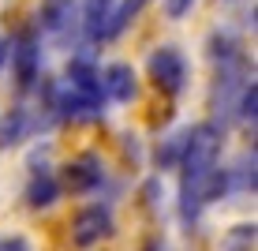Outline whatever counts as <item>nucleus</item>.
Masks as SVG:
<instances>
[{"label":"nucleus","mask_w":258,"mask_h":251,"mask_svg":"<svg viewBox=\"0 0 258 251\" xmlns=\"http://www.w3.org/2000/svg\"><path fill=\"white\" fill-rule=\"evenodd\" d=\"M26 135V113H8L4 120H0V146H12V142H19Z\"/></svg>","instance_id":"nucleus-13"},{"label":"nucleus","mask_w":258,"mask_h":251,"mask_svg":"<svg viewBox=\"0 0 258 251\" xmlns=\"http://www.w3.org/2000/svg\"><path fill=\"white\" fill-rule=\"evenodd\" d=\"M217 154H221V131L217 124H199L195 131H187L183 139V154H180V169H183V180H180V214L183 221H195L206 206V187L210 176L217 169Z\"/></svg>","instance_id":"nucleus-1"},{"label":"nucleus","mask_w":258,"mask_h":251,"mask_svg":"<svg viewBox=\"0 0 258 251\" xmlns=\"http://www.w3.org/2000/svg\"><path fill=\"white\" fill-rule=\"evenodd\" d=\"M4 57H8V45L0 41V68H4Z\"/></svg>","instance_id":"nucleus-19"},{"label":"nucleus","mask_w":258,"mask_h":251,"mask_svg":"<svg viewBox=\"0 0 258 251\" xmlns=\"http://www.w3.org/2000/svg\"><path fill=\"white\" fill-rule=\"evenodd\" d=\"M254 244V225H236L225 240V251H251Z\"/></svg>","instance_id":"nucleus-14"},{"label":"nucleus","mask_w":258,"mask_h":251,"mask_svg":"<svg viewBox=\"0 0 258 251\" xmlns=\"http://www.w3.org/2000/svg\"><path fill=\"white\" fill-rule=\"evenodd\" d=\"M112 8H116V0H86L83 4V30L90 41H105V26H109Z\"/></svg>","instance_id":"nucleus-9"},{"label":"nucleus","mask_w":258,"mask_h":251,"mask_svg":"<svg viewBox=\"0 0 258 251\" xmlns=\"http://www.w3.org/2000/svg\"><path fill=\"white\" fill-rule=\"evenodd\" d=\"M38 71H41V45L30 30H23L12 45V75L19 83V90H30L38 83Z\"/></svg>","instance_id":"nucleus-4"},{"label":"nucleus","mask_w":258,"mask_h":251,"mask_svg":"<svg viewBox=\"0 0 258 251\" xmlns=\"http://www.w3.org/2000/svg\"><path fill=\"white\" fill-rule=\"evenodd\" d=\"M150 79H154V86L168 97H176L183 90V83H187V64H183L180 49L172 45H161L150 53Z\"/></svg>","instance_id":"nucleus-3"},{"label":"nucleus","mask_w":258,"mask_h":251,"mask_svg":"<svg viewBox=\"0 0 258 251\" xmlns=\"http://www.w3.org/2000/svg\"><path fill=\"white\" fill-rule=\"evenodd\" d=\"M112 229H116L112 210L101 206V203H90V206H83V210L75 214V221H71V240H75V247H94V244H101V240H109Z\"/></svg>","instance_id":"nucleus-2"},{"label":"nucleus","mask_w":258,"mask_h":251,"mask_svg":"<svg viewBox=\"0 0 258 251\" xmlns=\"http://www.w3.org/2000/svg\"><path fill=\"white\" fill-rule=\"evenodd\" d=\"M0 251H30V244H26V236L12 232V236H0Z\"/></svg>","instance_id":"nucleus-17"},{"label":"nucleus","mask_w":258,"mask_h":251,"mask_svg":"<svg viewBox=\"0 0 258 251\" xmlns=\"http://www.w3.org/2000/svg\"><path fill=\"white\" fill-rule=\"evenodd\" d=\"M191 8H195V0H165V15L168 19H183Z\"/></svg>","instance_id":"nucleus-16"},{"label":"nucleus","mask_w":258,"mask_h":251,"mask_svg":"<svg viewBox=\"0 0 258 251\" xmlns=\"http://www.w3.org/2000/svg\"><path fill=\"white\" fill-rule=\"evenodd\" d=\"M71 19H75V4L71 0H45L41 4V30L49 34H64Z\"/></svg>","instance_id":"nucleus-10"},{"label":"nucleus","mask_w":258,"mask_h":251,"mask_svg":"<svg viewBox=\"0 0 258 251\" xmlns=\"http://www.w3.org/2000/svg\"><path fill=\"white\" fill-rule=\"evenodd\" d=\"M142 251H161V244H157V240H146V244H142Z\"/></svg>","instance_id":"nucleus-18"},{"label":"nucleus","mask_w":258,"mask_h":251,"mask_svg":"<svg viewBox=\"0 0 258 251\" xmlns=\"http://www.w3.org/2000/svg\"><path fill=\"white\" fill-rule=\"evenodd\" d=\"M210 57L217 68H243V60H239V45L228 34H213L210 38Z\"/></svg>","instance_id":"nucleus-12"},{"label":"nucleus","mask_w":258,"mask_h":251,"mask_svg":"<svg viewBox=\"0 0 258 251\" xmlns=\"http://www.w3.org/2000/svg\"><path fill=\"white\" fill-rule=\"evenodd\" d=\"M60 199V180L52 173H34L30 184H26V206H34V210H45V206H52Z\"/></svg>","instance_id":"nucleus-8"},{"label":"nucleus","mask_w":258,"mask_h":251,"mask_svg":"<svg viewBox=\"0 0 258 251\" xmlns=\"http://www.w3.org/2000/svg\"><path fill=\"white\" fill-rule=\"evenodd\" d=\"M183 139H187V131L176 139H168L161 150H157V165H180V154H183Z\"/></svg>","instance_id":"nucleus-15"},{"label":"nucleus","mask_w":258,"mask_h":251,"mask_svg":"<svg viewBox=\"0 0 258 251\" xmlns=\"http://www.w3.org/2000/svg\"><path fill=\"white\" fill-rule=\"evenodd\" d=\"M146 4H150V0H120V8H112V15H109V26H105V41L120 38V34L139 19V12H142Z\"/></svg>","instance_id":"nucleus-11"},{"label":"nucleus","mask_w":258,"mask_h":251,"mask_svg":"<svg viewBox=\"0 0 258 251\" xmlns=\"http://www.w3.org/2000/svg\"><path fill=\"white\" fill-rule=\"evenodd\" d=\"M101 94L116 102H135L139 97V75L131 64H109L101 75Z\"/></svg>","instance_id":"nucleus-6"},{"label":"nucleus","mask_w":258,"mask_h":251,"mask_svg":"<svg viewBox=\"0 0 258 251\" xmlns=\"http://www.w3.org/2000/svg\"><path fill=\"white\" fill-rule=\"evenodd\" d=\"M68 86L75 94H83V97H94V102H101V71L94 68V60L90 57H75L68 64Z\"/></svg>","instance_id":"nucleus-7"},{"label":"nucleus","mask_w":258,"mask_h":251,"mask_svg":"<svg viewBox=\"0 0 258 251\" xmlns=\"http://www.w3.org/2000/svg\"><path fill=\"white\" fill-rule=\"evenodd\" d=\"M101 184H105V165L94 154L75 158V161L64 165V187L68 191H94V187H101Z\"/></svg>","instance_id":"nucleus-5"}]
</instances>
